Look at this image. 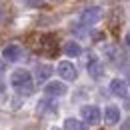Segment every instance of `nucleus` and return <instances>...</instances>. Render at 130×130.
I'll use <instances>...</instances> for the list:
<instances>
[{"instance_id":"20","label":"nucleus","mask_w":130,"mask_h":130,"mask_svg":"<svg viewBox=\"0 0 130 130\" xmlns=\"http://www.w3.org/2000/svg\"><path fill=\"white\" fill-rule=\"evenodd\" d=\"M2 70H4V64H2V62H0V72H2Z\"/></svg>"},{"instance_id":"6","label":"nucleus","mask_w":130,"mask_h":130,"mask_svg":"<svg viewBox=\"0 0 130 130\" xmlns=\"http://www.w3.org/2000/svg\"><path fill=\"white\" fill-rule=\"evenodd\" d=\"M86 70H88V74H90L94 80H98V78L104 74V64L98 60L96 56H90V60L86 62Z\"/></svg>"},{"instance_id":"8","label":"nucleus","mask_w":130,"mask_h":130,"mask_svg":"<svg viewBox=\"0 0 130 130\" xmlns=\"http://www.w3.org/2000/svg\"><path fill=\"white\" fill-rule=\"evenodd\" d=\"M110 92H112L114 96H118V98H128V86H126L124 80L114 78V80L110 82Z\"/></svg>"},{"instance_id":"4","label":"nucleus","mask_w":130,"mask_h":130,"mask_svg":"<svg viewBox=\"0 0 130 130\" xmlns=\"http://www.w3.org/2000/svg\"><path fill=\"white\" fill-rule=\"evenodd\" d=\"M58 74H60L64 80H76V76H78V70H76V66L72 64V62L62 60V62L58 64Z\"/></svg>"},{"instance_id":"19","label":"nucleus","mask_w":130,"mask_h":130,"mask_svg":"<svg viewBox=\"0 0 130 130\" xmlns=\"http://www.w3.org/2000/svg\"><path fill=\"white\" fill-rule=\"evenodd\" d=\"M126 80H128V84H130V72H128V74H126Z\"/></svg>"},{"instance_id":"7","label":"nucleus","mask_w":130,"mask_h":130,"mask_svg":"<svg viewBox=\"0 0 130 130\" xmlns=\"http://www.w3.org/2000/svg\"><path fill=\"white\" fill-rule=\"evenodd\" d=\"M44 94L46 96H64L66 94V84L64 82H58V80H52L44 86Z\"/></svg>"},{"instance_id":"16","label":"nucleus","mask_w":130,"mask_h":130,"mask_svg":"<svg viewBox=\"0 0 130 130\" xmlns=\"http://www.w3.org/2000/svg\"><path fill=\"white\" fill-rule=\"evenodd\" d=\"M120 130H130V118L124 122V124H122V126H120Z\"/></svg>"},{"instance_id":"17","label":"nucleus","mask_w":130,"mask_h":130,"mask_svg":"<svg viewBox=\"0 0 130 130\" xmlns=\"http://www.w3.org/2000/svg\"><path fill=\"white\" fill-rule=\"evenodd\" d=\"M124 42H126V46H128V48H130V32L126 34V38H124Z\"/></svg>"},{"instance_id":"21","label":"nucleus","mask_w":130,"mask_h":130,"mask_svg":"<svg viewBox=\"0 0 130 130\" xmlns=\"http://www.w3.org/2000/svg\"><path fill=\"white\" fill-rule=\"evenodd\" d=\"M52 130H58V128H52Z\"/></svg>"},{"instance_id":"9","label":"nucleus","mask_w":130,"mask_h":130,"mask_svg":"<svg viewBox=\"0 0 130 130\" xmlns=\"http://www.w3.org/2000/svg\"><path fill=\"white\" fill-rule=\"evenodd\" d=\"M20 54H22V48H20L18 44H8L6 48L2 50V56H4V60H8V62H16L18 58H20Z\"/></svg>"},{"instance_id":"11","label":"nucleus","mask_w":130,"mask_h":130,"mask_svg":"<svg viewBox=\"0 0 130 130\" xmlns=\"http://www.w3.org/2000/svg\"><path fill=\"white\" fill-rule=\"evenodd\" d=\"M52 72H54V68H52L50 64H38L36 66V82H38V84L46 82Z\"/></svg>"},{"instance_id":"18","label":"nucleus","mask_w":130,"mask_h":130,"mask_svg":"<svg viewBox=\"0 0 130 130\" xmlns=\"http://www.w3.org/2000/svg\"><path fill=\"white\" fill-rule=\"evenodd\" d=\"M2 94H4V84L0 82V96H2Z\"/></svg>"},{"instance_id":"14","label":"nucleus","mask_w":130,"mask_h":130,"mask_svg":"<svg viewBox=\"0 0 130 130\" xmlns=\"http://www.w3.org/2000/svg\"><path fill=\"white\" fill-rule=\"evenodd\" d=\"M64 130H86V124L80 122L78 118H66L64 120Z\"/></svg>"},{"instance_id":"13","label":"nucleus","mask_w":130,"mask_h":130,"mask_svg":"<svg viewBox=\"0 0 130 130\" xmlns=\"http://www.w3.org/2000/svg\"><path fill=\"white\" fill-rule=\"evenodd\" d=\"M48 98H44V100H40V102H38V112H40V114H54V112H56L54 102H50Z\"/></svg>"},{"instance_id":"10","label":"nucleus","mask_w":130,"mask_h":130,"mask_svg":"<svg viewBox=\"0 0 130 130\" xmlns=\"http://www.w3.org/2000/svg\"><path fill=\"white\" fill-rule=\"evenodd\" d=\"M104 122H106V124L120 122V108H118V106H106V108H104Z\"/></svg>"},{"instance_id":"12","label":"nucleus","mask_w":130,"mask_h":130,"mask_svg":"<svg viewBox=\"0 0 130 130\" xmlns=\"http://www.w3.org/2000/svg\"><path fill=\"white\" fill-rule=\"evenodd\" d=\"M64 54L66 56H72V58H76V56H80L82 54V48H80V44L78 42H66L64 44Z\"/></svg>"},{"instance_id":"3","label":"nucleus","mask_w":130,"mask_h":130,"mask_svg":"<svg viewBox=\"0 0 130 130\" xmlns=\"http://www.w3.org/2000/svg\"><path fill=\"white\" fill-rule=\"evenodd\" d=\"M100 16H102V10H100L98 6H92V8H86V10L82 12L80 22L84 26H92V24H96L98 20H100Z\"/></svg>"},{"instance_id":"5","label":"nucleus","mask_w":130,"mask_h":130,"mask_svg":"<svg viewBox=\"0 0 130 130\" xmlns=\"http://www.w3.org/2000/svg\"><path fill=\"white\" fill-rule=\"evenodd\" d=\"M104 56L110 62H114V64H126V54L120 48H116V46H106L104 48Z\"/></svg>"},{"instance_id":"2","label":"nucleus","mask_w":130,"mask_h":130,"mask_svg":"<svg viewBox=\"0 0 130 130\" xmlns=\"http://www.w3.org/2000/svg\"><path fill=\"white\" fill-rule=\"evenodd\" d=\"M80 116H82V120L88 122V124H98L100 118H102V112H100V108L94 106V104H86V106L80 108Z\"/></svg>"},{"instance_id":"1","label":"nucleus","mask_w":130,"mask_h":130,"mask_svg":"<svg viewBox=\"0 0 130 130\" xmlns=\"http://www.w3.org/2000/svg\"><path fill=\"white\" fill-rule=\"evenodd\" d=\"M10 84H12V88L16 90L18 94H24V96L32 94V88H34L32 74H30L28 70H24V68H20V70H14V72H12V76H10Z\"/></svg>"},{"instance_id":"15","label":"nucleus","mask_w":130,"mask_h":130,"mask_svg":"<svg viewBox=\"0 0 130 130\" xmlns=\"http://www.w3.org/2000/svg\"><path fill=\"white\" fill-rule=\"evenodd\" d=\"M24 4H26V6H30V8H34V6L44 4V0H24Z\"/></svg>"}]
</instances>
